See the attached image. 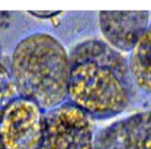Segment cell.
<instances>
[{"label": "cell", "instance_id": "1", "mask_svg": "<svg viewBox=\"0 0 151 149\" xmlns=\"http://www.w3.org/2000/svg\"><path fill=\"white\" fill-rule=\"evenodd\" d=\"M70 55L61 42L47 33H35L15 47L11 74L19 96L43 110L53 109L68 97Z\"/></svg>", "mask_w": 151, "mask_h": 149}, {"label": "cell", "instance_id": "2", "mask_svg": "<svg viewBox=\"0 0 151 149\" xmlns=\"http://www.w3.org/2000/svg\"><path fill=\"white\" fill-rule=\"evenodd\" d=\"M68 97L88 116L111 117L130 103L128 83L111 68L75 52L70 55Z\"/></svg>", "mask_w": 151, "mask_h": 149}, {"label": "cell", "instance_id": "3", "mask_svg": "<svg viewBox=\"0 0 151 149\" xmlns=\"http://www.w3.org/2000/svg\"><path fill=\"white\" fill-rule=\"evenodd\" d=\"M94 136L88 116L72 103L45 113L40 149H93Z\"/></svg>", "mask_w": 151, "mask_h": 149}, {"label": "cell", "instance_id": "4", "mask_svg": "<svg viewBox=\"0 0 151 149\" xmlns=\"http://www.w3.org/2000/svg\"><path fill=\"white\" fill-rule=\"evenodd\" d=\"M44 125V110L19 96L1 117L0 143L4 149H40Z\"/></svg>", "mask_w": 151, "mask_h": 149}, {"label": "cell", "instance_id": "5", "mask_svg": "<svg viewBox=\"0 0 151 149\" xmlns=\"http://www.w3.org/2000/svg\"><path fill=\"white\" fill-rule=\"evenodd\" d=\"M99 28L106 43L121 53L130 52L150 27L148 11H101Z\"/></svg>", "mask_w": 151, "mask_h": 149}, {"label": "cell", "instance_id": "6", "mask_svg": "<svg viewBox=\"0 0 151 149\" xmlns=\"http://www.w3.org/2000/svg\"><path fill=\"white\" fill-rule=\"evenodd\" d=\"M148 113L115 121L94 138L93 149H146Z\"/></svg>", "mask_w": 151, "mask_h": 149}, {"label": "cell", "instance_id": "7", "mask_svg": "<svg viewBox=\"0 0 151 149\" xmlns=\"http://www.w3.org/2000/svg\"><path fill=\"white\" fill-rule=\"evenodd\" d=\"M127 64L134 84L151 94V25L133 47Z\"/></svg>", "mask_w": 151, "mask_h": 149}, {"label": "cell", "instance_id": "8", "mask_svg": "<svg viewBox=\"0 0 151 149\" xmlns=\"http://www.w3.org/2000/svg\"><path fill=\"white\" fill-rule=\"evenodd\" d=\"M19 97V93L11 71L0 64V120L6 108Z\"/></svg>", "mask_w": 151, "mask_h": 149}, {"label": "cell", "instance_id": "9", "mask_svg": "<svg viewBox=\"0 0 151 149\" xmlns=\"http://www.w3.org/2000/svg\"><path fill=\"white\" fill-rule=\"evenodd\" d=\"M31 15H34L38 18H53L55 16H58L61 12H55V11H30L28 12Z\"/></svg>", "mask_w": 151, "mask_h": 149}, {"label": "cell", "instance_id": "10", "mask_svg": "<svg viewBox=\"0 0 151 149\" xmlns=\"http://www.w3.org/2000/svg\"><path fill=\"white\" fill-rule=\"evenodd\" d=\"M146 149H151V110L148 112V118H147Z\"/></svg>", "mask_w": 151, "mask_h": 149}, {"label": "cell", "instance_id": "11", "mask_svg": "<svg viewBox=\"0 0 151 149\" xmlns=\"http://www.w3.org/2000/svg\"><path fill=\"white\" fill-rule=\"evenodd\" d=\"M0 149H4V147L2 146V144H1V143H0Z\"/></svg>", "mask_w": 151, "mask_h": 149}]
</instances>
